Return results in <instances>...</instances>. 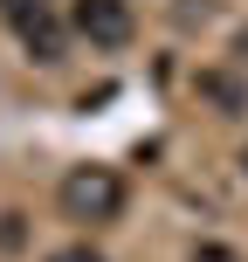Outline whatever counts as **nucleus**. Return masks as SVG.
<instances>
[{"mask_svg":"<svg viewBox=\"0 0 248 262\" xmlns=\"http://www.w3.org/2000/svg\"><path fill=\"white\" fill-rule=\"evenodd\" d=\"M193 262H241V255H235V249H221V242H207V249H200Z\"/></svg>","mask_w":248,"mask_h":262,"instance_id":"obj_6","label":"nucleus"},{"mask_svg":"<svg viewBox=\"0 0 248 262\" xmlns=\"http://www.w3.org/2000/svg\"><path fill=\"white\" fill-rule=\"evenodd\" d=\"M241 166H248V159H241Z\"/></svg>","mask_w":248,"mask_h":262,"instance_id":"obj_7","label":"nucleus"},{"mask_svg":"<svg viewBox=\"0 0 248 262\" xmlns=\"http://www.w3.org/2000/svg\"><path fill=\"white\" fill-rule=\"evenodd\" d=\"M55 200H62V214L69 221H118L124 214V180L110 166H69L62 172V186H55Z\"/></svg>","mask_w":248,"mask_h":262,"instance_id":"obj_1","label":"nucleus"},{"mask_svg":"<svg viewBox=\"0 0 248 262\" xmlns=\"http://www.w3.org/2000/svg\"><path fill=\"white\" fill-rule=\"evenodd\" d=\"M200 90L214 97V104H228V111H241L248 97H241V83H228V76H200Z\"/></svg>","mask_w":248,"mask_h":262,"instance_id":"obj_4","label":"nucleus"},{"mask_svg":"<svg viewBox=\"0 0 248 262\" xmlns=\"http://www.w3.org/2000/svg\"><path fill=\"white\" fill-rule=\"evenodd\" d=\"M0 14H7V28L21 35L28 21H41V14H49V0H0Z\"/></svg>","mask_w":248,"mask_h":262,"instance_id":"obj_3","label":"nucleus"},{"mask_svg":"<svg viewBox=\"0 0 248 262\" xmlns=\"http://www.w3.org/2000/svg\"><path fill=\"white\" fill-rule=\"evenodd\" d=\"M49 262H104V255H97V249H83V242H76V249H55Z\"/></svg>","mask_w":248,"mask_h":262,"instance_id":"obj_5","label":"nucleus"},{"mask_svg":"<svg viewBox=\"0 0 248 262\" xmlns=\"http://www.w3.org/2000/svg\"><path fill=\"white\" fill-rule=\"evenodd\" d=\"M69 28L83 41H97V49H124L131 41V0H76Z\"/></svg>","mask_w":248,"mask_h":262,"instance_id":"obj_2","label":"nucleus"}]
</instances>
